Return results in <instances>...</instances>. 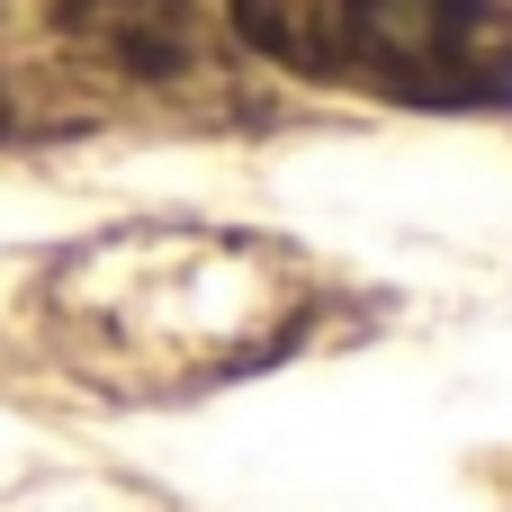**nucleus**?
Here are the masks:
<instances>
[{"mask_svg": "<svg viewBox=\"0 0 512 512\" xmlns=\"http://www.w3.org/2000/svg\"><path fill=\"white\" fill-rule=\"evenodd\" d=\"M315 306L324 279L288 243L162 216L72 243L36 288L45 351L117 405H180L261 378L315 333Z\"/></svg>", "mask_w": 512, "mask_h": 512, "instance_id": "obj_1", "label": "nucleus"}, {"mask_svg": "<svg viewBox=\"0 0 512 512\" xmlns=\"http://www.w3.org/2000/svg\"><path fill=\"white\" fill-rule=\"evenodd\" d=\"M234 36L297 81L396 108H512V0H234Z\"/></svg>", "mask_w": 512, "mask_h": 512, "instance_id": "obj_2", "label": "nucleus"}, {"mask_svg": "<svg viewBox=\"0 0 512 512\" xmlns=\"http://www.w3.org/2000/svg\"><path fill=\"white\" fill-rule=\"evenodd\" d=\"M54 27L72 54H90L99 72H126L144 90H180L216 72V36L198 18V0H54Z\"/></svg>", "mask_w": 512, "mask_h": 512, "instance_id": "obj_3", "label": "nucleus"}]
</instances>
